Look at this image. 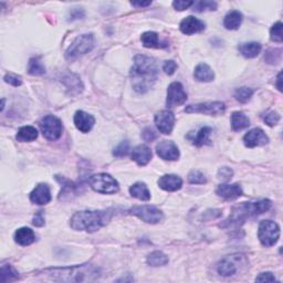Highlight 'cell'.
Masks as SVG:
<instances>
[{"label":"cell","instance_id":"25","mask_svg":"<svg viewBox=\"0 0 283 283\" xmlns=\"http://www.w3.org/2000/svg\"><path fill=\"white\" fill-rule=\"evenodd\" d=\"M242 20L243 17L241 12H239L238 10H232L226 15L225 20H223V26L228 30H237L241 26Z\"/></svg>","mask_w":283,"mask_h":283},{"label":"cell","instance_id":"12","mask_svg":"<svg viewBox=\"0 0 283 283\" xmlns=\"http://www.w3.org/2000/svg\"><path fill=\"white\" fill-rule=\"evenodd\" d=\"M187 100V93L185 92L184 87L179 82H173L167 88V108H175L184 104Z\"/></svg>","mask_w":283,"mask_h":283},{"label":"cell","instance_id":"44","mask_svg":"<svg viewBox=\"0 0 283 283\" xmlns=\"http://www.w3.org/2000/svg\"><path fill=\"white\" fill-rule=\"evenodd\" d=\"M176 69H177V63L175 61H173V60L166 61V62L164 63V65H163V71L168 75L174 74Z\"/></svg>","mask_w":283,"mask_h":283},{"label":"cell","instance_id":"5","mask_svg":"<svg viewBox=\"0 0 283 283\" xmlns=\"http://www.w3.org/2000/svg\"><path fill=\"white\" fill-rule=\"evenodd\" d=\"M93 48H94V37H93L92 33L81 35L75 38V40L67 48L65 59L69 61H74L78 58L92 51Z\"/></svg>","mask_w":283,"mask_h":283},{"label":"cell","instance_id":"9","mask_svg":"<svg viewBox=\"0 0 283 283\" xmlns=\"http://www.w3.org/2000/svg\"><path fill=\"white\" fill-rule=\"evenodd\" d=\"M130 213L147 223H158L163 220L164 215L158 208L154 206H134L130 209Z\"/></svg>","mask_w":283,"mask_h":283},{"label":"cell","instance_id":"29","mask_svg":"<svg viewBox=\"0 0 283 283\" xmlns=\"http://www.w3.org/2000/svg\"><path fill=\"white\" fill-rule=\"evenodd\" d=\"M130 194L134 198H137L139 200L147 201L151 199V193L144 183H135L132 187L130 188Z\"/></svg>","mask_w":283,"mask_h":283},{"label":"cell","instance_id":"46","mask_svg":"<svg viewBox=\"0 0 283 283\" xmlns=\"http://www.w3.org/2000/svg\"><path fill=\"white\" fill-rule=\"evenodd\" d=\"M193 3L194 1H181V0H177V1L173 2V7H174L176 10L183 11V10L188 9L189 7H192Z\"/></svg>","mask_w":283,"mask_h":283},{"label":"cell","instance_id":"36","mask_svg":"<svg viewBox=\"0 0 283 283\" xmlns=\"http://www.w3.org/2000/svg\"><path fill=\"white\" fill-rule=\"evenodd\" d=\"M252 95H253V90L247 87H239L235 92V98L236 100L239 101L240 103H247L248 101L252 98Z\"/></svg>","mask_w":283,"mask_h":283},{"label":"cell","instance_id":"1","mask_svg":"<svg viewBox=\"0 0 283 283\" xmlns=\"http://www.w3.org/2000/svg\"><path fill=\"white\" fill-rule=\"evenodd\" d=\"M158 70L154 59L138 54L134 58V65L131 70L133 88L138 93H145L157 80Z\"/></svg>","mask_w":283,"mask_h":283},{"label":"cell","instance_id":"40","mask_svg":"<svg viewBox=\"0 0 283 283\" xmlns=\"http://www.w3.org/2000/svg\"><path fill=\"white\" fill-rule=\"evenodd\" d=\"M129 152H130V143L128 141H123L114 149L113 155L116 156V157H123V156H126L129 154Z\"/></svg>","mask_w":283,"mask_h":283},{"label":"cell","instance_id":"14","mask_svg":"<svg viewBox=\"0 0 283 283\" xmlns=\"http://www.w3.org/2000/svg\"><path fill=\"white\" fill-rule=\"evenodd\" d=\"M156 153L162 159L177 160L179 158V150L174 142L163 141L156 145Z\"/></svg>","mask_w":283,"mask_h":283},{"label":"cell","instance_id":"13","mask_svg":"<svg viewBox=\"0 0 283 283\" xmlns=\"http://www.w3.org/2000/svg\"><path fill=\"white\" fill-rule=\"evenodd\" d=\"M155 124L160 133L171 134L175 125L174 113L168 111V109L160 111L155 115Z\"/></svg>","mask_w":283,"mask_h":283},{"label":"cell","instance_id":"27","mask_svg":"<svg viewBox=\"0 0 283 283\" xmlns=\"http://www.w3.org/2000/svg\"><path fill=\"white\" fill-rule=\"evenodd\" d=\"M249 125H250V121L244 113L234 112L231 114V129L235 132H239V131L247 129Z\"/></svg>","mask_w":283,"mask_h":283},{"label":"cell","instance_id":"51","mask_svg":"<svg viewBox=\"0 0 283 283\" xmlns=\"http://www.w3.org/2000/svg\"><path fill=\"white\" fill-rule=\"evenodd\" d=\"M281 81H282V72L278 74L277 78V87L279 88V91H282V86H281Z\"/></svg>","mask_w":283,"mask_h":283},{"label":"cell","instance_id":"49","mask_svg":"<svg viewBox=\"0 0 283 283\" xmlns=\"http://www.w3.org/2000/svg\"><path fill=\"white\" fill-rule=\"evenodd\" d=\"M32 223L36 227H42L44 225V211H38L35 215V217L32 219Z\"/></svg>","mask_w":283,"mask_h":283},{"label":"cell","instance_id":"28","mask_svg":"<svg viewBox=\"0 0 283 283\" xmlns=\"http://www.w3.org/2000/svg\"><path fill=\"white\" fill-rule=\"evenodd\" d=\"M239 51L244 58H256L261 52V44L258 42H246L239 45Z\"/></svg>","mask_w":283,"mask_h":283},{"label":"cell","instance_id":"38","mask_svg":"<svg viewBox=\"0 0 283 283\" xmlns=\"http://www.w3.org/2000/svg\"><path fill=\"white\" fill-rule=\"evenodd\" d=\"M188 181L191 184H195V185H204L207 183V178L201 172L192 171L188 175Z\"/></svg>","mask_w":283,"mask_h":283},{"label":"cell","instance_id":"2","mask_svg":"<svg viewBox=\"0 0 283 283\" xmlns=\"http://www.w3.org/2000/svg\"><path fill=\"white\" fill-rule=\"evenodd\" d=\"M51 280L58 282H87L99 278V269L91 264L73 265L65 268H50L42 271Z\"/></svg>","mask_w":283,"mask_h":283},{"label":"cell","instance_id":"47","mask_svg":"<svg viewBox=\"0 0 283 283\" xmlns=\"http://www.w3.org/2000/svg\"><path fill=\"white\" fill-rule=\"evenodd\" d=\"M257 282H274L276 281V277L273 276L271 272H263L260 273L259 276L256 278Z\"/></svg>","mask_w":283,"mask_h":283},{"label":"cell","instance_id":"10","mask_svg":"<svg viewBox=\"0 0 283 283\" xmlns=\"http://www.w3.org/2000/svg\"><path fill=\"white\" fill-rule=\"evenodd\" d=\"M40 130L44 136L50 141H56L62 134L61 121L54 115H46L40 121Z\"/></svg>","mask_w":283,"mask_h":283},{"label":"cell","instance_id":"33","mask_svg":"<svg viewBox=\"0 0 283 283\" xmlns=\"http://www.w3.org/2000/svg\"><path fill=\"white\" fill-rule=\"evenodd\" d=\"M213 132V130L211 128H208V126H205V128H202L199 130V132L197 133L196 137L194 138L193 143L195 144L196 146L200 147L202 145H210V134Z\"/></svg>","mask_w":283,"mask_h":283},{"label":"cell","instance_id":"3","mask_svg":"<svg viewBox=\"0 0 283 283\" xmlns=\"http://www.w3.org/2000/svg\"><path fill=\"white\" fill-rule=\"evenodd\" d=\"M113 216L112 209L82 210L75 213L71 218L70 226L78 231L94 232L107 226Z\"/></svg>","mask_w":283,"mask_h":283},{"label":"cell","instance_id":"22","mask_svg":"<svg viewBox=\"0 0 283 283\" xmlns=\"http://www.w3.org/2000/svg\"><path fill=\"white\" fill-rule=\"evenodd\" d=\"M15 240L16 242L20 244V246H30L31 243L36 241V235L33 230L30 228L22 227L16 231L15 234Z\"/></svg>","mask_w":283,"mask_h":283},{"label":"cell","instance_id":"7","mask_svg":"<svg viewBox=\"0 0 283 283\" xmlns=\"http://www.w3.org/2000/svg\"><path fill=\"white\" fill-rule=\"evenodd\" d=\"M88 184H90L93 191L100 194H115L120 189L119 183L115 180V178H113L109 174H104V173L90 177Z\"/></svg>","mask_w":283,"mask_h":283},{"label":"cell","instance_id":"15","mask_svg":"<svg viewBox=\"0 0 283 283\" xmlns=\"http://www.w3.org/2000/svg\"><path fill=\"white\" fill-rule=\"evenodd\" d=\"M244 145L249 149H253V147L263 146L269 143V137L265 135L261 129H253L244 135L243 136Z\"/></svg>","mask_w":283,"mask_h":283},{"label":"cell","instance_id":"50","mask_svg":"<svg viewBox=\"0 0 283 283\" xmlns=\"http://www.w3.org/2000/svg\"><path fill=\"white\" fill-rule=\"evenodd\" d=\"M132 3V6L134 7H147V6H150L151 5V1H132L131 2Z\"/></svg>","mask_w":283,"mask_h":283},{"label":"cell","instance_id":"23","mask_svg":"<svg viewBox=\"0 0 283 283\" xmlns=\"http://www.w3.org/2000/svg\"><path fill=\"white\" fill-rule=\"evenodd\" d=\"M141 40H142L143 45H144L145 48L162 49V48H165V46H167V42L160 41L158 35L154 31L144 32L141 36Z\"/></svg>","mask_w":283,"mask_h":283},{"label":"cell","instance_id":"48","mask_svg":"<svg viewBox=\"0 0 283 283\" xmlns=\"http://www.w3.org/2000/svg\"><path fill=\"white\" fill-rule=\"evenodd\" d=\"M69 17L71 20L82 19L84 17V10L81 9V8H73V9H71Z\"/></svg>","mask_w":283,"mask_h":283},{"label":"cell","instance_id":"6","mask_svg":"<svg viewBox=\"0 0 283 283\" xmlns=\"http://www.w3.org/2000/svg\"><path fill=\"white\" fill-rule=\"evenodd\" d=\"M248 265L247 258L240 253L227 256L217 265V271L222 277H231Z\"/></svg>","mask_w":283,"mask_h":283},{"label":"cell","instance_id":"34","mask_svg":"<svg viewBox=\"0 0 283 283\" xmlns=\"http://www.w3.org/2000/svg\"><path fill=\"white\" fill-rule=\"evenodd\" d=\"M0 276H1V282H8L17 280L19 278V273L10 264H2Z\"/></svg>","mask_w":283,"mask_h":283},{"label":"cell","instance_id":"39","mask_svg":"<svg viewBox=\"0 0 283 283\" xmlns=\"http://www.w3.org/2000/svg\"><path fill=\"white\" fill-rule=\"evenodd\" d=\"M270 36H271V39L276 42H282L283 36H282V22L274 23L273 27L270 30Z\"/></svg>","mask_w":283,"mask_h":283},{"label":"cell","instance_id":"11","mask_svg":"<svg viewBox=\"0 0 283 283\" xmlns=\"http://www.w3.org/2000/svg\"><path fill=\"white\" fill-rule=\"evenodd\" d=\"M226 111V105L223 102H205V103H198V104H192L186 107L185 112L191 114V113H200L206 114V115H221Z\"/></svg>","mask_w":283,"mask_h":283},{"label":"cell","instance_id":"41","mask_svg":"<svg viewBox=\"0 0 283 283\" xmlns=\"http://www.w3.org/2000/svg\"><path fill=\"white\" fill-rule=\"evenodd\" d=\"M263 121L269 126H276L279 123V121H280V115L274 111H269L263 116Z\"/></svg>","mask_w":283,"mask_h":283},{"label":"cell","instance_id":"20","mask_svg":"<svg viewBox=\"0 0 283 283\" xmlns=\"http://www.w3.org/2000/svg\"><path fill=\"white\" fill-rule=\"evenodd\" d=\"M158 186L166 192H176L181 188L183 180L177 175H164L158 179Z\"/></svg>","mask_w":283,"mask_h":283},{"label":"cell","instance_id":"4","mask_svg":"<svg viewBox=\"0 0 283 283\" xmlns=\"http://www.w3.org/2000/svg\"><path fill=\"white\" fill-rule=\"evenodd\" d=\"M271 201L269 199H261L256 202H241L235 206L231 210L229 218L223 223L222 227H238L246 222L247 219L259 216L271 208Z\"/></svg>","mask_w":283,"mask_h":283},{"label":"cell","instance_id":"32","mask_svg":"<svg viewBox=\"0 0 283 283\" xmlns=\"http://www.w3.org/2000/svg\"><path fill=\"white\" fill-rule=\"evenodd\" d=\"M56 179L62 185V191L60 193V197H59L60 199L65 198V196L74 195L75 191H77V186H75L72 181L61 176H56Z\"/></svg>","mask_w":283,"mask_h":283},{"label":"cell","instance_id":"37","mask_svg":"<svg viewBox=\"0 0 283 283\" xmlns=\"http://www.w3.org/2000/svg\"><path fill=\"white\" fill-rule=\"evenodd\" d=\"M193 9L196 12H204L207 10H216L217 2L208 1V0H204V1H195L193 3Z\"/></svg>","mask_w":283,"mask_h":283},{"label":"cell","instance_id":"26","mask_svg":"<svg viewBox=\"0 0 283 283\" xmlns=\"http://www.w3.org/2000/svg\"><path fill=\"white\" fill-rule=\"evenodd\" d=\"M61 81L65 84V87L69 88L71 93H81L83 90V84L81 80L73 73H67L63 75Z\"/></svg>","mask_w":283,"mask_h":283},{"label":"cell","instance_id":"18","mask_svg":"<svg viewBox=\"0 0 283 283\" xmlns=\"http://www.w3.org/2000/svg\"><path fill=\"white\" fill-rule=\"evenodd\" d=\"M216 194L226 200H234L242 195V188L239 184H221L216 189Z\"/></svg>","mask_w":283,"mask_h":283},{"label":"cell","instance_id":"30","mask_svg":"<svg viewBox=\"0 0 283 283\" xmlns=\"http://www.w3.org/2000/svg\"><path fill=\"white\" fill-rule=\"evenodd\" d=\"M38 137V131L33 126H23L18 131L17 141L19 142H32Z\"/></svg>","mask_w":283,"mask_h":283},{"label":"cell","instance_id":"8","mask_svg":"<svg viewBox=\"0 0 283 283\" xmlns=\"http://www.w3.org/2000/svg\"><path fill=\"white\" fill-rule=\"evenodd\" d=\"M258 237L264 247H272L280 238V227L272 220H263L260 222Z\"/></svg>","mask_w":283,"mask_h":283},{"label":"cell","instance_id":"43","mask_svg":"<svg viewBox=\"0 0 283 283\" xmlns=\"http://www.w3.org/2000/svg\"><path fill=\"white\" fill-rule=\"evenodd\" d=\"M142 136L146 142H153L154 139L157 138V133H156L152 128H146L144 131H143Z\"/></svg>","mask_w":283,"mask_h":283},{"label":"cell","instance_id":"31","mask_svg":"<svg viewBox=\"0 0 283 283\" xmlns=\"http://www.w3.org/2000/svg\"><path fill=\"white\" fill-rule=\"evenodd\" d=\"M146 262L152 267H163L168 263V257L162 251H154L147 257Z\"/></svg>","mask_w":283,"mask_h":283},{"label":"cell","instance_id":"45","mask_svg":"<svg viewBox=\"0 0 283 283\" xmlns=\"http://www.w3.org/2000/svg\"><path fill=\"white\" fill-rule=\"evenodd\" d=\"M5 81L7 83L11 84L12 87H20L22 84V80H21L20 77L15 74H6L5 75Z\"/></svg>","mask_w":283,"mask_h":283},{"label":"cell","instance_id":"17","mask_svg":"<svg viewBox=\"0 0 283 283\" xmlns=\"http://www.w3.org/2000/svg\"><path fill=\"white\" fill-rule=\"evenodd\" d=\"M30 200L37 205L49 204L51 200V192H50L49 186L46 184L36 186V188L30 194Z\"/></svg>","mask_w":283,"mask_h":283},{"label":"cell","instance_id":"24","mask_svg":"<svg viewBox=\"0 0 283 283\" xmlns=\"http://www.w3.org/2000/svg\"><path fill=\"white\" fill-rule=\"evenodd\" d=\"M194 78L199 82H210L215 79V73L206 63H199L194 71Z\"/></svg>","mask_w":283,"mask_h":283},{"label":"cell","instance_id":"19","mask_svg":"<svg viewBox=\"0 0 283 283\" xmlns=\"http://www.w3.org/2000/svg\"><path fill=\"white\" fill-rule=\"evenodd\" d=\"M74 124L82 133H88L95 124V120L91 114L84 111H78L74 115Z\"/></svg>","mask_w":283,"mask_h":283},{"label":"cell","instance_id":"42","mask_svg":"<svg viewBox=\"0 0 283 283\" xmlns=\"http://www.w3.org/2000/svg\"><path fill=\"white\" fill-rule=\"evenodd\" d=\"M232 175H234V172H232V170L229 167H221L220 170L218 171V178L223 181L230 180Z\"/></svg>","mask_w":283,"mask_h":283},{"label":"cell","instance_id":"16","mask_svg":"<svg viewBox=\"0 0 283 283\" xmlns=\"http://www.w3.org/2000/svg\"><path fill=\"white\" fill-rule=\"evenodd\" d=\"M205 27H206L205 22H202L201 20L197 19L193 16L186 17V18L181 21L179 24L180 31L183 32L184 35H188V36L204 31Z\"/></svg>","mask_w":283,"mask_h":283},{"label":"cell","instance_id":"35","mask_svg":"<svg viewBox=\"0 0 283 283\" xmlns=\"http://www.w3.org/2000/svg\"><path fill=\"white\" fill-rule=\"evenodd\" d=\"M28 72L31 75H44L45 73V67L38 58L30 59L28 65Z\"/></svg>","mask_w":283,"mask_h":283},{"label":"cell","instance_id":"21","mask_svg":"<svg viewBox=\"0 0 283 283\" xmlns=\"http://www.w3.org/2000/svg\"><path fill=\"white\" fill-rule=\"evenodd\" d=\"M132 159L139 166H145L152 159V151L147 145H138L132 152Z\"/></svg>","mask_w":283,"mask_h":283}]
</instances>
